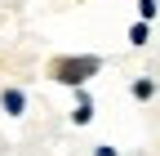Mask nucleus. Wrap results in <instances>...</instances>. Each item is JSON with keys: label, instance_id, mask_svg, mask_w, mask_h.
Segmentation results:
<instances>
[{"label": "nucleus", "instance_id": "f03ea898", "mask_svg": "<svg viewBox=\"0 0 160 156\" xmlns=\"http://www.w3.org/2000/svg\"><path fill=\"white\" fill-rule=\"evenodd\" d=\"M0 112H5V116H22L27 112V94L18 85H5V89H0Z\"/></svg>", "mask_w": 160, "mask_h": 156}, {"label": "nucleus", "instance_id": "0eeeda50", "mask_svg": "<svg viewBox=\"0 0 160 156\" xmlns=\"http://www.w3.org/2000/svg\"><path fill=\"white\" fill-rule=\"evenodd\" d=\"M93 156H120V152H116L111 143H93Z\"/></svg>", "mask_w": 160, "mask_h": 156}, {"label": "nucleus", "instance_id": "f257e3e1", "mask_svg": "<svg viewBox=\"0 0 160 156\" xmlns=\"http://www.w3.org/2000/svg\"><path fill=\"white\" fill-rule=\"evenodd\" d=\"M98 71H102V58H98V54H58L53 63L45 67L49 81L53 85H67V89H85Z\"/></svg>", "mask_w": 160, "mask_h": 156}, {"label": "nucleus", "instance_id": "39448f33", "mask_svg": "<svg viewBox=\"0 0 160 156\" xmlns=\"http://www.w3.org/2000/svg\"><path fill=\"white\" fill-rule=\"evenodd\" d=\"M147 40H151V23H142V18H138V23L129 27V45H133V49H142Z\"/></svg>", "mask_w": 160, "mask_h": 156}, {"label": "nucleus", "instance_id": "7ed1b4c3", "mask_svg": "<svg viewBox=\"0 0 160 156\" xmlns=\"http://www.w3.org/2000/svg\"><path fill=\"white\" fill-rule=\"evenodd\" d=\"M93 121V98L89 89H76V103H71V125H89Z\"/></svg>", "mask_w": 160, "mask_h": 156}, {"label": "nucleus", "instance_id": "423d86ee", "mask_svg": "<svg viewBox=\"0 0 160 156\" xmlns=\"http://www.w3.org/2000/svg\"><path fill=\"white\" fill-rule=\"evenodd\" d=\"M156 13H160V0H138V18H142V23H151Z\"/></svg>", "mask_w": 160, "mask_h": 156}, {"label": "nucleus", "instance_id": "20e7f679", "mask_svg": "<svg viewBox=\"0 0 160 156\" xmlns=\"http://www.w3.org/2000/svg\"><path fill=\"white\" fill-rule=\"evenodd\" d=\"M156 89H160V85L151 81V76H133V81H129V94H133L138 103H151V98H156Z\"/></svg>", "mask_w": 160, "mask_h": 156}]
</instances>
